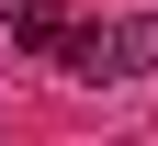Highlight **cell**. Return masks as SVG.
<instances>
[{
    "instance_id": "6da1fadb",
    "label": "cell",
    "mask_w": 158,
    "mask_h": 146,
    "mask_svg": "<svg viewBox=\"0 0 158 146\" xmlns=\"http://www.w3.org/2000/svg\"><path fill=\"white\" fill-rule=\"evenodd\" d=\"M56 68L68 79H147L158 68V11H113V23H68V45H56Z\"/></svg>"
},
{
    "instance_id": "7a4b0ae2",
    "label": "cell",
    "mask_w": 158,
    "mask_h": 146,
    "mask_svg": "<svg viewBox=\"0 0 158 146\" xmlns=\"http://www.w3.org/2000/svg\"><path fill=\"white\" fill-rule=\"evenodd\" d=\"M0 34H11V56H56V45H68V11H56V0H11Z\"/></svg>"
},
{
    "instance_id": "3957f363",
    "label": "cell",
    "mask_w": 158,
    "mask_h": 146,
    "mask_svg": "<svg viewBox=\"0 0 158 146\" xmlns=\"http://www.w3.org/2000/svg\"><path fill=\"white\" fill-rule=\"evenodd\" d=\"M0 23H11V0H0Z\"/></svg>"
}]
</instances>
